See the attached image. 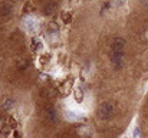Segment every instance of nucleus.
Wrapping results in <instances>:
<instances>
[{
	"mask_svg": "<svg viewBox=\"0 0 148 138\" xmlns=\"http://www.w3.org/2000/svg\"><path fill=\"white\" fill-rule=\"evenodd\" d=\"M115 109H116V108H115V104H114V102H109V101L102 102L98 108L99 119H111V118H114Z\"/></svg>",
	"mask_w": 148,
	"mask_h": 138,
	"instance_id": "nucleus-1",
	"label": "nucleus"
},
{
	"mask_svg": "<svg viewBox=\"0 0 148 138\" xmlns=\"http://www.w3.org/2000/svg\"><path fill=\"white\" fill-rule=\"evenodd\" d=\"M111 63L116 71L122 69L124 68V53L122 52H112L111 53Z\"/></svg>",
	"mask_w": 148,
	"mask_h": 138,
	"instance_id": "nucleus-2",
	"label": "nucleus"
},
{
	"mask_svg": "<svg viewBox=\"0 0 148 138\" xmlns=\"http://www.w3.org/2000/svg\"><path fill=\"white\" fill-rule=\"evenodd\" d=\"M125 45H127V42H125L124 38H119V36L118 38H114L112 42H111V50L112 52H122L124 53Z\"/></svg>",
	"mask_w": 148,
	"mask_h": 138,
	"instance_id": "nucleus-3",
	"label": "nucleus"
},
{
	"mask_svg": "<svg viewBox=\"0 0 148 138\" xmlns=\"http://www.w3.org/2000/svg\"><path fill=\"white\" fill-rule=\"evenodd\" d=\"M36 27H38V23H36V20H35V19L27 17V19L25 20V29H26L27 32H35V30H36Z\"/></svg>",
	"mask_w": 148,
	"mask_h": 138,
	"instance_id": "nucleus-4",
	"label": "nucleus"
},
{
	"mask_svg": "<svg viewBox=\"0 0 148 138\" xmlns=\"http://www.w3.org/2000/svg\"><path fill=\"white\" fill-rule=\"evenodd\" d=\"M56 9H58V3L56 1H50V3H48L45 6L43 12H45V14H52L53 12H56Z\"/></svg>",
	"mask_w": 148,
	"mask_h": 138,
	"instance_id": "nucleus-5",
	"label": "nucleus"
},
{
	"mask_svg": "<svg viewBox=\"0 0 148 138\" xmlns=\"http://www.w3.org/2000/svg\"><path fill=\"white\" fill-rule=\"evenodd\" d=\"M14 104H16V101H14L13 98H6V99L3 101V108L7 109V111H10V109L14 108Z\"/></svg>",
	"mask_w": 148,
	"mask_h": 138,
	"instance_id": "nucleus-6",
	"label": "nucleus"
},
{
	"mask_svg": "<svg viewBox=\"0 0 148 138\" xmlns=\"http://www.w3.org/2000/svg\"><path fill=\"white\" fill-rule=\"evenodd\" d=\"M79 115H81V114L76 112V111H68V112H66V118H68V119H73V121L78 119V118H81Z\"/></svg>",
	"mask_w": 148,
	"mask_h": 138,
	"instance_id": "nucleus-7",
	"label": "nucleus"
},
{
	"mask_svg": "<svg viewBox=\"0 0 148 138\" xmlns=\"http://www.w3.org/2000/svg\"><path fill=\"white\" fill-rule=\"evenodd\" d=\"M48 117H49V119L52 122H56V121H58V115H56V111H55V109H49Z\"/></svg>",
	"mask_w": 148,
	"mask_h": 138,
	"instance_id": "nucleus-8",
	"label": "nucleus"
},
{
	"mask_svg": "<svg viewBox=\"0 0 148 138\" xmlns=\"http://www.w3.org/2000/svg\"><path fill=\"white\" fill-rule=\"evenodd\" d=\"M0 10H1V12H0L1 14H9V13H10V6H9V4H4Z\"/></svg>",
	"mask_w": 148,
	"mask_h": 138,
	"instance_id": "nucleus-9",
	"label": "nucleus"
},
{
	"mask_svg": "<svg viewBox=\"0 0 148 138\" xmlns=\"http://www.w3.org/2000/svg\"><path fill=\"white\" fill-rule=\"evenodd\" d=\"M132 137L134 138H141V130H140V128H135L134 133H132Z\"/></svg>",
	"mask_w": 148,
	"mask_h": 138,
	"instance_id": "nucleus-10",
	"label": "nucleus"
},
{
	"mask_svg": "<svg viewBox=\"0 0 148 138\" xmlns=\"http://www.w3.org/2000/svg\"><path fill=\"white\" fill-rule=\"evenodd\" d=\"M124 1H125V0H114V4L119 7V6H122V4H124Z\"/></svg>",
	"mask_w": 148,
	"mask_h": 138,
	"instance_id": "nucleus-11",
	"label": "nucleus"
},
{
	"mask_svg": "<svg viewBox=\"0 0 148 138\" xmlns=\"http://www.w3.org/2000/svg\"><path fill=\"white\" fill-rule=\"evenodd\" d=\"M141 1H143L144 4H147V6H148V0H141Z\"/></svg>",
	"mask_w": 148,
	"mask_h": 138,
	"instance_id": "nucleus-12",
	"label": "nucleus"
}]
</instances>
